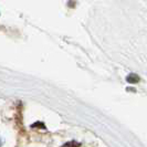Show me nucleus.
<instances>
[{
    "label": "nucleus",
    "mask_w": 147,
    "mask_h": 147,
    "mask_svg": "<svg viewBox=\"0 0 147 147\" xmlns=\"http://www.w3.org/2000/svg\"><path fill=\"white\" fill-rule=\"evenodd\" d=\"M126 80L128 83H137V82L140 81V78L136 75V74H129L127 78H126Z\"/></svg>",
    "instance_id": "f257e3e1"
},
{
    "label": "nucleus",
    "mask_w": 147,
    "mask_h": 147,
    "mask_svg": "<svg viewBox=\"0 0 147 147\" xmlns=\"http://www.w3.org/2000/svg\"><path fill=\"white\" fill-rule=\"evenodd\" d=\"M0 147H1V140H0Z\"/></svg>",
    "instance_id": "7ed1b4c3"
},
{
    "label": "nucleus",
    "mask_w": 147,
    "mask_h": 147,
    "mask_svg": "<svg viewBox=\"0 0 147 147\" xmlns=\"http://www.w3.org/2000/svg\"><path fill=\"white\" fill-rule=\"evenodd\" d=\"M62 147H80V146H79V144H78V143H75V142H70V143L64 144Z\"/></svg>",
    "instance_id": "f03ea898"
}]
</instances>
